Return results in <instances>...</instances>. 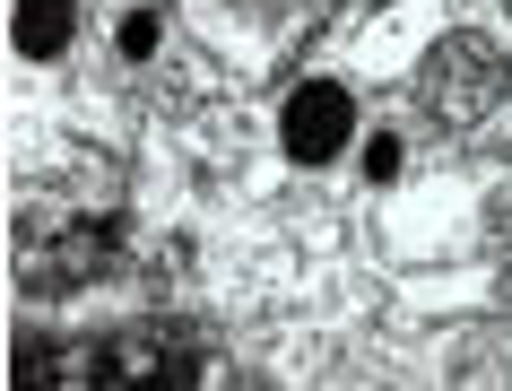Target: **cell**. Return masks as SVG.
Instances as JSON below:
<instances>
[{
	"mask_svg": "<svg viewBox=\"0 0 512 391\" xmlns=\"http://www.w3.org/2000/svg\"><path fill=\"white\" fill-rule=\"evenodd\" d=\"M278 140H287L296 166H330V157L356 140V96H348V87H330V79L296 87V96H287V131H278Z\"/></svg>",
	"mask_w": 512,
	"mask_h": 391,
	"instance_id": "cell-1",
	"label": "cell"
},
{
	"mask_svg": "<svg viewBox=\"0 0 512 391\" xmlns=\"http://www.w3.org/2000/svg\"><path fill=\"white\" fill-rule=\"evenodd\" d=\"M79 27V0H18V53L27 61H53Z\"/></svg>",
	"mask_w": 512,
	"mask_h": 391,
	"instance_id": "cell-2",
	"label": "cell"
},
{
	"mask_svg": "<svg viewBox=\"0 0 512 391\" xmlns=\"http://www.w3.org/2000/svg\"><path fill=\"white\" fill-rule=\"evenodd\" d=\"M365 174H374V183H391V174H400V140H391V131H374V140H365Z\"/></svg>",
	"mask_w": 512,
	"mask_h": 391,
	"instance_id": "cell-3",
	"label": "cell"
},
{
	"mask_svg": "<svg viewBox=\"0 0 512 391\" xmlns=\"http://www.w3.org/2000/svg\"><path fill=\"white\" fill-rule=\"evenodd\" d=\"M122 53H131V61L157 53V18H122Z\"/></svg>",
	"mask_w": 512,
	"mask_h": 391,
	"instance_id": "cell-4",
	"label": "cell"
}]
</instances>
